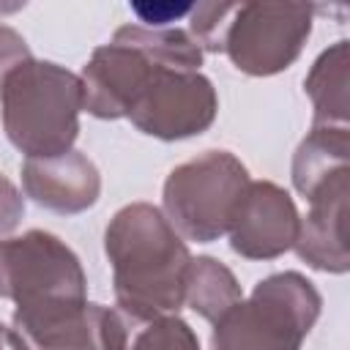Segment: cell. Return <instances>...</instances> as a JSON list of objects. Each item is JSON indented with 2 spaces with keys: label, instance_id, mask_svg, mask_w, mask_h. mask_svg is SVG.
I'll return each mask as SVG.
<instances>
[{
  "label": "cell",
  "instance_id": "cell-1",
  "mask_svg": "<svg viewBox=\"0 0 350 350\" xmlns=\"http://www.w3.org/2000/svg\"><path fill=\"white\" fill-rule=\"evenodd\" d=\"M118 309L129 320L178 314L183 309L189 246L164 211L150 202L123 205L104 230Z\"/></svg>",
  "mask_w": 350,
  "mask_h": 350
},
{
  "label": "cell",
  "instance_id": "cell-2",
  "mask_svg": "<svg viewBox=\"0 0 350 350\" xmlns=\"http://www.w3.org/2000/svg\"><path fill=\"white\" fill-rule=\"evenodd\" d=\"M202 49L180 27L123 25L82 68V109L101 120L126 118L159 68H200Z\"/></svg>",
  "mask_w": 350,
  "mask_h": 350
},
{
  "label": "cell",
  "instance_id": "cell-3",
  "mask_svg": "<svg viewBox=\"0 0 350 350\" xmlns=\"http://www.w3.org/2000/svg\"><path fill=\"white\" fill-rule=\"evenodd\" d=\"M79 112L82 79L57 63L30 57L3 79V131L25 156H55L74 148Z\"/></svg>",
  "mask_w": 350,
  "mask_h": 350
},
{
  "label": "cell",
  "instance_id": "cell-4",
  "mask_svg": "<svg viewBox=\"0 0 350 350\" xmlns=\"http://www.w3.org/2000/svg\"><path fill=\"white\" fill-rule=\"evenodd\" d=\"M323 298L298 271L260 279L219 323L211 345L216 350H295L320 317Z\"/></svg>",
  "mask_w": 350,
  "mask_h": 350
},
{
  "label": "cell",
  "instance_id": "cell-5",
  "mask_svg": "<svg viewBox=\"0 0 350 350\" xmlns=\"http://www.w3.org/2000/svg\"><path fill=\"white\" fill-rule=\"evenodd\" d=\"M249 170L230 150H205L178 164L161 191L164 216L186 241L211 243L230 227Z\"/></svg>",
  "mask_w": 350,
  "mask_h": 350
},
{
  "label": "cell",
  "instance_id": "cell-6",
  "mask_svg": "<svg viewBox=\"0 0 350 350\" xmlns=\"http://www.w3.org/2000/svg\"><path fill=\"white\" fill-rule=\"evenodd\" d=\"M312 0H243L221 52L249 77H273L295 63L312 36Z\"/></svg>",
  "mask_w": 350,
  "mask_h": 350
},
{
  "label": "cell",
  "instance_id": "cell-7",
  "mask_svg": "<svg viewBox=\"0 0 350 350\" xmlns=\"http://www.w3.org/2000/svg\"><path fill=\"white\" fill-rule=\"evenodd\" d=\"M0 298L19 309L85 301L88 279L74 249L46 230L0 238Z\"/></svg>",
  "mask_w": 350,
  "mask_h": 350
},
{
  "label": "cell",
  "instance_id": "cell-8",
  "mask_svg": "<svg viewBox=\"0 0 350 350\" xmlns=\"http://www.w3.org/2000/svg\"><path fill=\"white\" fill-rule=\"evenodd\" d=\"M219 98L200 68H159L131 101L126 118L148 137L175 142L202 134L216 120Z\"/></svg>",
  "mask_w": 350,
  "mask_h": 350
},
{
  "label": "cell",
  "instance_id": "cell-9",
  "mask_svg": "<svg viewBox=\"0 0 350 350\" xmlns=\"http://www.w3.org/2000/svg\"><path fill=\"white\" fill-rule=\"evenodd\" d=\"M11 323L25 347H126L120 312L101 304H90L88 298L33 309H14Z\"/></svg>",
  "mask_w": 350,
  "mask_h": 350
},
{
  "label": "cell",
  "instance_id": "cell-10",
  "mask_svg": "<svg viewBox=\"0 0 350 350\" xmlns=\"http://www.w3.org/2000/svg\"><path fill=\"white\" fill-rule=\"evenodd\" d=\"M298 208L273 180H249L230 219V246L246 260H273L293 249Z\"/></svg>",
  "mask_w": 350,
  "mask_h": 350
},
{
  "label": "cell",
  "instance_id": "cell-11",
  "mask_svg": "<svg viewBox=\"0 0 350 350\" xmlns=\"http://www.w3.org/2000/svg\"><path fill=\"white\" fill-rule=\"evenodd\" d=\"M347 197H350V170L336 172L320 183L309 197V213L298 221L295 254L325 273H345L350 268L347 254Z\"/></svg>",
  "mask_w": 350,
  "mask_h": 350
},
{
  "label": "cell",
  "instance_id": "cell-12",
  "mask_svg": "<svg viewBox=\"0 0 350 350\" xmlns=\"http://www.w3.org/2000/svg\"><path fill=\"white\" fill-rule=\"evenodd\" d=\"M22 189L36 205L71 216L96 205L101 175L82 150L68 148L55 156H27L22 164Z\"/></svg>",
  "mask_w": 350,
  "mask_h": 350
},
{
  "label": "cell",
  "instance_id": "cell-13",
  "mask_svg": "<svg viewBox=\"0 0 350 350\" xmlns=\"http://www.w3.org/2000/svg\"><path fill=\"white\" fill-rule=\"evenodd\" d=\"M304 90L312 101V126H347L350 118V60L347 41L328 46L309 68Z\"/></svg>",
  "mask_w": 350,
  "mask_h": 350
},
{
  "label": "cell",
  "instance_id": "cell-14",
  "mask_svg": "<svg viewBox=\"0 0 350 350\" xmlns=\"http://www.w3.org/2000/svg\"><path fill=\"white\" fill-rule=\"evenodd\" d=\"M350 170L347 126H312L293 156V186L306 200L320 183Z\"/></svg>",
  "mask_w": 350,
  "mask_h": 350
},
{
  "label": "cell",
  "instance_id": "cell-15",
  "mask_svg": "<svg viewBox=\"0 0 350 350\" xmlns=\"http://www.w3.org/2000/svg\"><path fill=\"white\" fill-rule=\"evenodd\" d=\"M241 298L243 290L224 262L205 254L189 260L183 306L194 309L208 323H219Z\"/></svg>",
  "mask_w": 350,
  "mask_h": 350
},
{
  "label": "cell",
  "instance_id": "cell-16",
  "mask_svg": "<svg viewBox=\"0 0 350 350\" xmlns=\"http://www.w3.org/2000/svg\"><path fill=\"white\" fill-rule=\"evenodd\" d=\"M120 317L126 331V347H153V350H197L200 347V339L191 334L189 323H183L178 314L129 320L120 312Z\"/></svg>",
  "mask_w": 350,
  "mask_h": 350
},
{
  "label": "cell",
  "instance_id": "cell-17",
  "mask_svg": "<svg viewBox=\"0 0 350 350\" xmlns=\"http://www.w3.org/2000/svg\"><path fill=\"white\" fill-rule=\"evenodd\" d=\"M243 0H197L191 8V25L189 36L200 44L205 52H221L227 27Z\"/></svg>",
  "mask_w": 350,
  "mask_h": 350
},
{
  "label": "cell",
  "instance_id": "cell-18",
  "mask_svg": "<svg viewBox=\"0 0 350 350\" xmlns=\"http://www.w3.org/2000/svg\"><path fill=\"white\" fill-rule=\"evenodd\" d=\"M129 5L137 14V19L145 22L148 27H167L191 14L197 0H129Z\"/></svg>",
  "mask_w": 350,
  "mask_h": 350
},
{
  "label": "cell",
  "instance_id": "cell-19",
  "mask_svg": "<svg viewBox=\"0 0 350 350\" xmlns=\"http://www.w3.org/2000/svg\"><path fill=\"white\" fill-rule=\"evenodd\" d=\"M30 46L27 41L8 25H0V88H3V79L25 60H30Z\"/></svg>",
  "mask_w": 350,
  "mask_h": 350
},
{
  "label": "cell",
  "instance_id": "cell-20",
  "mask_svg": "<svg viewBox=\"0 0 350 350\" xmlns=\"http://www.w3.org/2000/svg\"><path fill=\"white\" fill-rule=\"evenodd\" d=\"M25 216V197L19 189L0 172V238L8 235Z\"/></svg>",
  "mask_w": 350,
  "mask_h": 350
},
{
  "label": "cell",
  "instance_id": "cell-21",
  "mask_svg": "<svg viewBox=\"0 0 350 350\" xmlns=\"http://www.w3.org/2000/svg\"><path fill=\"white\" fill-rule=\"evenodd\" d=\"M314 11L323 14V16H331L336 22H345L347 19V0H312Z\"/></svg>",
  "mask_w": 350,
  "mask_h": 350
},
{
  "label": "cell",
  "instance_id": "cell-22",
  "mask_svg": "<svg viewBox=\"0 0 350 350\" xmlns=\"http://www.w3.org/2000/svg\"><path fill=\"white\" fill-rule=\"evenodd\" d=\"M0 347H25V342L19 339V334L14 331V325H3L0 323Z\"/></svg>",
  "mask_w": 350,
  "mask_h": 350
},
{
  "label": "cell",
  "instance_id": "cell-23",
  "mask_svg": "<svg viewBox=\"0 0 350 350\" xmlns=\"http://www.w3.org/2000/svg\"><path fill=\"white\" fill-rule=\"evenodd\" d=\"M27 5V0H0V16H11L16 11H22Z\"/></svg>",
  "mask_w": 350,
  "mask_h": 350
}]
</instances>
